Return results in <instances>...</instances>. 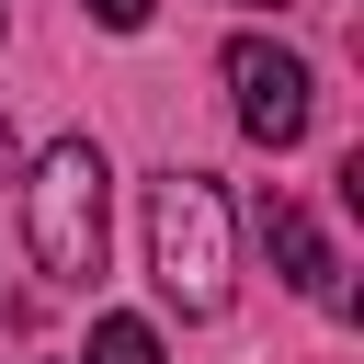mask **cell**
Returning a JSON list of instances; mask_svg holds the SVG:
<instances>
[{
    "label": "cell",
    "instance_id": "obj_8",
    "mask_svg": "<svg viewBox=\"0 0 364 364\" xmlns=\"http://www.w3.org/2000/svg\"><path fill=\"white\" fill-rule=\"evenodd\" d=\"M239 11H273V0H239Z\"/></svg>",
    "mask_w": 364,
    "mask_h": 364
},
{
    "label": "cell",
    "instance_id": "obj_6",
    "mask_svg": "<svg viewBox=\"0 0 364 364\" xmlns=\"http://www.w3.org/2000/svg\"><path fill=\"white\" fill-rule=\"evenodd\" d=\"M91 23H102V34H136V23H148V0H91Z\"/></svg>",
    "mask_w": 364,
    "mask_h": 364
},
{
    "label": "cell",
    "instance_id": "obj_2",
    "mask_svg": "<svg viewBox=\"0 0 364 364\" xmlns=\"http://www.w3.org/2000/svg\"><path fill=\"white\" fill-rule=\"evenodd\" d=\"M148 273L182 318H216L228 307V193L205 171H159L148 182Z\"/></svg>",
    "mask_w": 364,
    "mask_h": 364
},
{
    "label": "cell",
    "instance_id": "obj_5",
    "mask_svg": "<svg viewBox=\"0 0 364 364\" xmlns=\"http://www.w3.org/2000/svg\"><path fill=\"white\" fill-rule=\"evenodd\" d=\"M80 364H171V353H159L148 318H91V353H80Z\"/></svg>",
    "mask_w": 364,
    "mask_h": 364
},
{
    "label": "cell",
    "instance_id": "obj_1",
    "mask_svg": "<svg viewBox=\"0 0 364 364\" xmlns=\"http://www.w3.org/2000/svg\"><path fill=\"white\" fill-rule=\"evenodd\" d=\"M102 216H114L102 148H91V136H57V148L34 159V182H23V239H34V262H46L57 284H91V273H102Z\"/></svg>",
    "mask_w": 364,
    "mask_h": 364
},
{
    "label": "cell",
    "instance_id": "obj_3",
    "mask_svg": "<svg viewBox=\"0 0 364 364\" xmlns=\"http://www.w3.org/2000/svg\"><path fill=\"white\" fill-rule=\"evenodd\" d=\"M228 91H239V125H250L262 148H296V136L318 125V80H307V57L273 46V34H239V46H228Z\"/></svg>",
    "mask_w": 364,
    "mask_h": 364
},
{
    "label": "cell",
    "instance_id": "obj_7",
    "mask_svg": "<svg viewBox=\"0 0 364 364\" xmlns=\"http://www.w3.org/2000/svg\"><path fill=\"white\" fill-rule=\"evenodd\" d=\"M11 171H23V148H11V125H0V182H11Z\"/></svg>",
    "mask_w": 364,
    "mask_h": 364
},
{
    "label": "cell",
    "instance_id": "obj_4",
    "mask_svg": "<svg viewBox=\"0 0 364 364\" xmlns=\"http://www.w3.org/2000/svg\"><path fill=\"white\" fill-rule=\"evenodd\" d=\"M250 228H262V250H273V273H284L296 296H318L330 318L353 307V284H341V262H330V239L307 228V205H296V193H262V205H250Z\"/></svg>",
    "mask_w": 364,
    "mask_h": 364
}]
</instances>
